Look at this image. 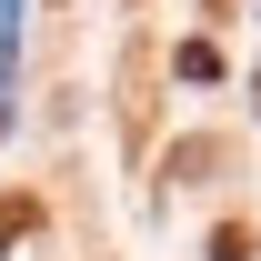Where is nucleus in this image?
Returning <instances> with one entry per match:
<instances>
[{"mask_svg":"<svg viewBox=\"0 0 261 261\" xmlns=\"http://www.w3.org/2000/svg\"><path fill=\"white\" fill-rule=\"evenodd\" d=\"M171 61H181V81H211V70H221V50H211V40H181Z\"/></svg>","mask_w":261,"mask_h":261,"instance_id":"nucleus-3","label":"nucleus"},{"mask_svg":"<svg viewBox=\"0 0 261 261\" xmlns=\"http://www.w3.org/2000/svg\"><path fill=\"white\" fill-rule=\"evenodd\" d=\"M31 221H40V201H31V191H10V201H0V241H20Z\"/></svg>","mask_w":261,"mask_h":261,"instance_id":"nucleus-2","label":"nucleus"},{"mask_svg":"<svg viewBox=\"0 0 261 261\" xmlns=\"http://www.w3.org/2000/svg\"><path fill=\"white\" fill-rule=\"evenodd\" d=\"M251 251H261L251 221H221V231H211V261H251Z\"/></svg>","mask_w":261,"mask_h":261,"instance_id":"nucleus-1","label":"nucleus"}]
</instances>
